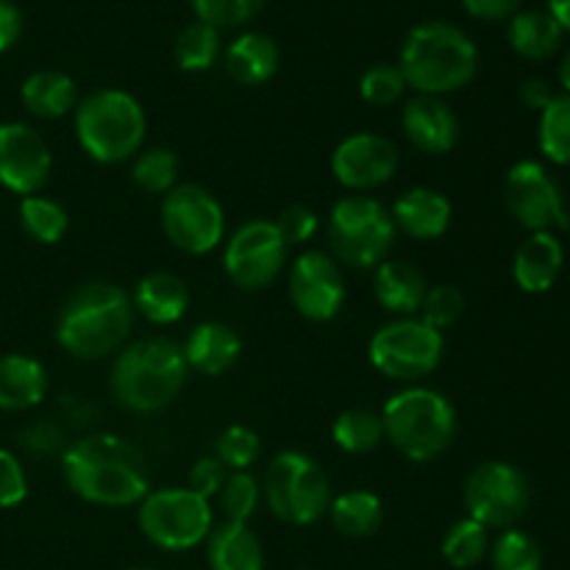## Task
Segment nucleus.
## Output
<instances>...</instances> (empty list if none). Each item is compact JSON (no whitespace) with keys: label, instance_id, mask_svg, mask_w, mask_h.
Wrapping results in <instances>:
<instances>
[{"label":"nucleus","instance_id":"obj_33","mask_svg":"<svg viewBox=\"0 0 570 570\" xmlns=\"http://www.w3.org/2000/svg\"><path fill=\"white\" fill-rule=\"evenodd\" d=\"M131 178L142 193L167 195L178 184V159L170 148H142L134 156Z\"/></svg>","mask_w":570,"mask_h":570},{"label":"nucleus","instance_id":"obj_12","mask_svg":"<svg viewBox=\"0 0 570 570\" xmlns=\"http://www.w3.org/2000/svg\"><path fill=\"white\" fill-rule=\"evenodd\" d=\"M161 228L173 248L189 256L212 254L226 234V215L215 195L200 184H176L161 195Z\"/></svg>","mask_w":570,"mask_h":570},{"label":"nucleus","instance_id":"obj_11","mask_svg":"<svg viewBox=\"0 0 570 570\" xmlns=\"http://www.w3.org/2000/svg\"><path fill=\"white\" fill-rule=\"evenodd\" d=\"M468 518L484 529H510L521 521L532 501L527 473L504 460H490L473 468L462 488Z\"/></svg>","mask_w":570,"mask_h":570},{"label":"nucleus","instance_id":"obj_42","mask_svg":"<svg viewBox=\"0 0 570 570\" xmlns=\"http://www.w3.org/2000/svg\"><path fill=\"white\" fill-rule=\"evenodd\" d=\"M228 468L223 465L220 460H217L215 454L212 456H200V460H195V465L189 468V476H187V488L193 490V493H198L200 499L212 501L220 495L223 484H226L228 479Z\"/></svg>","mask_w":570,"mask_h":570},{"label":"nucleus","instance_id":"obj_49","mask_svg":"<svg viewBox=\"0 0 570 570\" xmlns=\"http://www.w3.org/2000/svg\"><path fill=\"white\" fill-rule=\"evenodd\" d=\"M549 14L560 22L562 31H570V0H549Z\"/></svg>","mask_w":570,"mask_h":570},{"label":"nucleus","instance_id":"obj_37","mask_svg":"<svg viewBox=\"0 0 570 570\" xmlns=\"http://www.w3.org/2000/svg\"><path fill=\"white\" fill-rule=\"evenodd\" d=\"M493 570H543V551L529 538L527 532L518 529H507L499 540H495L493 551Z\"/></svg>","mask_w":570,"mask_h":570},{"label":"nucleus","instance_id":"obj_44","mask_svg":"<svg viewBox=\"0 0 570 570\" xmlns=\"http://www.w3.org/2000/svg\"><path fill=\"white\" fill-rule=\"evenodd\" d=\"M273 223H276L278 234H282V239L287 243V248L289 245L309 243L317 234V226H321L315 212L306 209V206H287V209L278 215V220Z\"/></svg>","mask_w":570,"mask_h":570},{"label":"nucleus","instance_id":"obj_25","mask_svg":"<svg viewBox=\"0 0 570 570\" xmlns=\"http://www.w3.org/2000/svg\"><path fill=\"white\" fill-rule=\"evenodd\" d=\"M212 570H265V549L248 523L223 521L206 538Z\"/></svg>","mask_w":570,"mask_h":570},{"label":"nucleus","instance_id":"obj_39","mask_svg":"<svg viewBox=\"0 0 570 570\" xmlns=\"http://www.w3.org/2000/svg\"><path fill=\"white\" fill-rule=\"evenodd\" d=\"M215 456L232 473L250 471V468H254L262 456L259 434L248 426H228L226 432L217 438Z\"/></svg>","mask_w":570,"mask_h":570},{"label":"nucleus","instance_id":"obj_32","mask_svg":"<svg viewBox=\"0 0 570 570\" xmlns=\"http://www.w3.org/2000/svg\"><path fill=\"white\" fill-rule=\"evenodd\" d=\"M176 61L181 70L187 72H204L220 56V31L209 22H189L187 28H181V33L176 37Z\"/></svg>","mask_w":570,"mask_h":570},{"label":"nucleus","instance_id":"obj_43","mask_svg":"<svg viewBox=\"0 0 570 570\" xmlns=\"http://www.w3.org/2000/svg\"><path fill=\"white\" fill-rule=\"evenodd\" d=\"M28 495V479L20 460L11 451L0 449V510L22 504Z\"/></svg>","mask_w":570,"mask_h":570},{"label":"nucleus","instance_id":"obj_10","mask_svg":"<svg viewBox=\"0 0 570 570\" xmlns=\"http://www.w3.org/2000/svg\"><path fill=\"white\" fill-rule=\"evenodd\" d=\"M137 507L139 529L156 549L189 551L204 543L215 527L212 501L189 488L150 490Z\"/></svg>","mask_w":570,"mask_h":570},{"label":"nucleus","instance_id":"obj_47","mask_svg":"<svg viewBox=\"0 0 570 570\" xmlns=\"http://www.w3.org/2000/svg\"><path fill=\"white\" fill-rule=\"evenodd\" d=\"M22 33V14L11 0H0V53L9 50Z\"/></svg>","mask_w":570,"mask_h":570},{"label":"nucleus","instance_id":"obj_41","mask_svg":"<svg viewBox=\"0 0 570 570\" xmlns=\"http://www.w3.org/2000/svg\"><path fill=\"white\" fill-rule=\"evenodd\" d=\"M200 22L220 28L245 26L262 11L265 0H189Z\"/></svg>","mask_w":570,"mask_h":570},{"label":"nucleus","instance_id":"obj_31","mask_svg":"<svg viewBox=\"0 0 570 570\" xmlns=\"http://www.w3.org/2000/svg\"><path fill=\"white\" fill-rule=\"evenodd\" d=\"M20 226L33 243L53 245L65 237L70 217L59 200L45 198V195H28L20 200Z\"/></svg>","mask_w":570,"mask_h":570},{"label":"nucleus","instance_id":"obj_28","mask_svg":"<svg viewBox=\"0 0 570 570\" xmlns=\"http://www.w3.org/2000/svg\"><path fill=\"white\" fill-rule=\"evenodd\" d=\"M562 28L549 11H518L510 17V28H507V39L510 48L518 56L532 61L551 59L562 45Z\"/></svg>","mask_w":570,"mask_h":570},{"label":"nucleus","instance_id":"obj_7","mask_svg":"<svg viewBox=\"0 0 570 570\" xmlns=\"http://www.w3.org/2000/svg\"><path fill=\"white\" fill-rule=\"evenodd\" d=\"M395 243V223L390 209L371 195H345L328 215V248L332 256L354 271H376Z\"/></svg>","mask_w":570,"mask_h":570},{"label":"nucleus","instance_id":"obj_27","mask_svg":"<svg viewBox=\"0 0 570 570\" xmlns=\"http://www.w3.org/2000/svg\"><path fill=\"white\" fill-rule=\"evenodd\" d=\"M22 106L39 120H61L65 115L76 111L78 87L67 72L37 70L22 81L20 89Z\"/></svg>","mask_w":570,"mask_h":570},{"label":"nucleus","instance_id":"obj_38","mask_svg":"<svg viewBox=\"0 0 570 570\" xmlns=\"http://www.w3.org/2000/svg\"><path fill=\"white\" fill-rule=\"evenodd\" d=\"M406 78L401 72L399 65H373L367 67L365 76L360 81V95L365 104L376 106V109H387V106H395L406 92Z\"/></svg>","mask_w":570,"mask_h":570},{"label":"nucleus","instance_id":"obj_8","mask_svg":"<svg viewBox=\"0 0 570 570\" xmlns=\"http://www.w3.org/2000/svg\"><path fill=\"white\" fill-rule=\"evenodd\" d=\"M267 510L289 527H312L328 515L332 482L328 473L304 451H282L262 479Z\"/></svg>","mask_w":570,"mask_h":570},{"label":"nucleus","instance_id":"obj_24","mask_svg":"<svg viewBox=\"0 0 570 570\" xmlns=\"http://www.w3.org/2000/svg\"><path fill=\"white\" fill-rule=\"evenodd\" d=\"M48 395V373L42 362L26 354L0 356V410L28 412Z\"/></svg>","mask_w":570,"mask_h":570},{"label":"nucleus","instance_id":"obj_3","mask_svg":"<svg viewBox=\"0 0 570 570\" xmlns=\"http://www.w3.org/2000/svg\"><path fill=\"white\" fill-rule=\"evenodd\" d=\"M187 376L189 365L181 345L167 337H145L117 351L109 387L122 410L150 415L167 410L178 399Z\"/></svg>","mask_w":570,"mask_h":570},{"label":"nucleus","instance_id":"obj_30","mask_svg":"<svg viewBox=\"0 0 570 570\" xmlns=\"http://www.w3.org/2000/svg\"><path fill=\"white\" fill-rule=\"evenodd\" d=\"M332 438L340 451L351 456H365L376 451L384 443V421L382 412L365 410V406H354L345 410L343 415L334 421Z\"/></svg>","mask_w":570,"mask_h":570},{"label":"nucleus","instance_id":"obj_15","mask_svg":"<svg viewBox=\"0 0 570 570\" xmlns=\"http://www.w3.org/2000/svg\"><path fill=\"white\" fill-rule=\"evenodd\" d=\"M287 289L295 312L312 323L334 321L345 304V276L326 250L301 254L289 267Z\"/></svg>","mask_w":570,"mask_h":570},{"label":"nucleus","instance_id":"obj_18","mask_svg":"<svg viewBox=\"0 0 570 570\" xmlns=\"http://www.w3.org/2000/svg\"><path fill=\"white\" fill-rule=\"evenodd\" d=\"M401 128L406 139L415 145L421 154L445 156L460 142V117L445 104L443 98L434 95H417L401 111Z\"/></svg>","mask_w":570,"mask_h":570},{"label":"nucleus","instance_id":"obj_14","mask_svg":"<svg viewBox=\"0 0 570 570\" xmlns=\"http://www.w3.org/2000/svg\"><path fill=\"white\" fill-rule=\"evenodd\" d=\"M504 204L527 232L570 228L562 187L540 161H518L510 167L504 181Z\"/></svg>","mask_w":570,"mask_h":570},{"label":"nucleus","instance_id":"obj_50","mask_svg":"<svg viewBox=\"0 0 570 570\" xmlns=\"http://www.w3.org/2000/svg\"><path fill=\"white\" fill-rule=\"evenodd\" d=\"M560 83L566 87V95H570V48L560 61Z\"/></svg>","mask_w":570,"mask_h":570},{"label":"nucleus","instance_id":"obj_51","mask_svg":"<svg viewBox=\"0 0 570 570\" xmlns=\"http://www.w3.org/2000/svg\"><path fill=\"white\" fill-rule=\"evenodd\" d=\"M128 570H156V568H128Z\"/></svg>","mask_w":570,"mask_h":570},{"label":"nucleus","instance_id":"obj_4","mask_svg":"<svg viewBox=\"0 0 570 570\" xmlns=\"http://www.w3.org/2000/svg\"><path fill=\"white\" fill-rule=\"evenodd\" d=\"M406 87L417 95H443L468 87L479 72V50L465 31L449 22H423L404 39L399 59Z\"/></svg>","mask_w":570,"mask_h":570},{"label":"nucleus","instance_id":"obj_40","mask_svg":"<svg viewBox=\"0 0 570 570\" xmlns=\"http://www.w3.org/2000/svg\"><path fill=\"white\" fill-rule=\"evenodd\" d=\"M465 315V295L456 284H438L429 287L426 298L421 304V321L429 323L438 332L456 326L460 317Z\"/></svg>","mask_w":570,"mask_h":570},{"label":"nucleus","instance_id":"obj_19","mask_svg":"<svg viewBox=\"0 0 570 570\" xmlns=\"http://www.w3.org/2000/svg\"><path fill=\"white\" fill-rule=\"evenodd\" d=\"M390 217L395 223V232L406 234L412 239H440L451 226V200L443 193L432 187H412L404 195H399L395 206L390 209Z\"/></svg>","mask_w":570,"mask_h":570},{"label":"nucleus","instance_id":"obj_36","mask_svg":"<svg viewBox=\"0 0 570 570\" xmlns=\"http://www.w3.org/2000/svg\"><path fill=\"white\" fill-rule=\"evenodd\" d=\"M217 499H220V510H223V518H226V521L248 523L262 501L259 479L248 471L228 473L226 484H223V490Z\"/></svg>","mask_w":570,"mask_h":570},{"label":"nucleus","instance_id":"obj_21","mask_svg":"<svg viewBox=\"0 0 570 570\" xmlns=\"http://www.w3.org/2000/svg\"><path fill=\"white\" fill-rule=\"evenodd\" d=\"M181 351L189 371H198L200 376H223L237 365L243 354V340L228 323L206 321L189 332Z\"/></svg>","mask_w":570,"mask_h":570},{"label":"nucleus","instance_id":"obj_1","mask_svg":"<svg viewBox=\"0 0 570 570\" xmlns=\"http://www.w3.org/2000/svg\"><path fill=\"white\" fill-rule=\"evenodd\" d=\"M65 482L78 499L98 507H134L150 493L142 451L117 434H89L61 454Z\"/></svg>","mask_w":570,"mask_h":570},{"label":"nucleus","instance_id":"obj_34","mask_svg":"<svg viewBox=\"0 0 570 570\" xmlns=\"http://www.w3.org/2000/svg\"><path fill=\"white\" fill-rule=\"evenodd\" d=\"M538 142L546 159L560 167H570V95H557L540 111Z\"/></svg>","mask_w":570,"mask_h":570},{"label":"nucleus","instance_id":"obj_16","mask_svg":"<svg viewBox=\"0 0 570 570\" xmlns=\"http://www.w3.org/2000/svg\"><path fill=\"white\" fill-rule=\"evenodd\" d=\"M399 148L393 139L373 131L345 137L332 154V173L351 195H365L384 187L399 170Z\"/></svg>","mask_w":570,"mask_h":570},{"label":"nucleus","instance_id":"obj_17","mask_svg":"<svg viewBox=\"0 0 570 570\" xmlns=\"http://www.w3.org/2000/svg\"><path fill=\"white\" fill-rule=\"evenodd\" d=\"M53 170V156L37 128L26 122L0 126V184L20 198L39 195Z\"/></svg>","mask_w":570,"mask_h":570},{"label":"nucleus","instance_id":"obj_13","mask_svg":"<svg viewBox=\"0 0 570 570\" xmlns=\"http://www.w3.org/2000/svg\"><path fill=\"white\" fill-rule=\"evenodd\" d=\"M287 265V243L273 220H248L228 237L223 250L226 276L245 293H259L278 282Z\"/></svg>","mask_w":570,"mask_h":570},{"label":"nucleus","instance_id":"obj_6","mask_svg":"<svg viewBox=\"0 0 570 570\" xmlns=\"http://www.w3.org/2000/svg\"><path fill=\"white\" fill-rule=\"evenodd\" d=\"M76 137L100 165H120L142 150L148 117L126 89H98L76 106Z\"/></svg>","mask_w":570,"mask_h":570},{"label":"nucleus","instance_id":"obj_45","mask_svg":"<svg viewBox=\"0 0 570 570\" xmlns=\"http://www.w3.org/2000/svg\"><path fill=\"white\" fill-rule=\"evenodd\" d=\"M20 438H22V445L37 451V454H53V451L65 449V432H61L59 426H53L50 421L31 423Z\"/></svg>","mask_w":570,"mask_h":570},{"label":"nucleus","instance_id":"obj_23","mask_svg":"<svg viewBox=\"0 0 570 570\" xmlns=\"http://www.w3.org/2000/svg\"><path fill=\"white\" fill-rule=\"evenodd\" d=\"M131 304L134 312H139L154 326H173L187 315L189 287L176 273L156 271L134 287Z\"/></svg>","mask_w":570,"mask_h":570},{"label":"nucleus","instance_id":"obj_48","mask_svg":"<svg viewBox=\"0 0 570 570\" xmlns=\"http://www.w3.org/2000/svg\"><path fill=\"white\" fill-rule=\"evenodd\" d=\"M554 98H557V95L551 92L549 81H543V78H529V81H523L521 100L529 106V109L543 111L546 106H549Z\"/></svg>","mask_w":570,"mask_h":570},{"label":"nucleus","instance_id":"obj_5","mask_svg":"<svg viewBox=\"0 0 570 570\" xmlns=\"http://www.w3.org/2000/svg\"><path fill=\"white\" fill-rule=\"evenodd\" d=\"M382 421L384 438L417 465L438 460L456 438L454 404L443 393L421 384H410L390 395Z\"/></svg>","mask_w":570,"mask_h":570},{"label":"nucleus","instance_id":"obj_35","mask_svg":"<svg viewBox=\"0 0 570 570\" xmlns=\"http://www.w3.org/2000/svg\"><path fill=\"white\" fill-rule=\"evenodd\" d=\"M490 538L488 529L473 518H462L445 532L443 538V557L451 568H473L488 557Z\"/></svg>","mask_w":570,"mask_h":570},{"label":"nucleus","instance_id":"obj_29","mask_svg":"<svg viewBox=\"0 0 570 570\" xmlns=\"http://www.w3.org/2000/svg\"><path fill=\"white\" fill-rule=\"evenodd\" d=\"M328 518H332V527L337 529L343 538L362 540L379 532L384 518V507L382 499H379L376 493H371V490H348V493L332 499Z\"/></svg>","mask_w":570,"mask_h":570},{"label":"nucleus","instance_id":"obj_9","mask_svg":"<svg viewBox=\"0 0 570 570\" xmlns=\"http://www.w3.org/2000/svg\"><path fill=\"white\" fill-rule=\"evenodd\" d=\"M373 367L393 382L417 384L432 376L445 354L443 332L423 323L421 317H395L384 323L371 340Z\"/></svg>","mask_w":570,"mask_h":570},{"label":"nucleus","instance_id":"obj_2","mask_svg":"<svg viewBox=\"0 0 570 570\" xmlns=\"http://www.w3.org/2000/svg\"><path fill=\"white\" fill-rule=\"evenodd\" d=\"M134 315L137 312L126 289L111 282H87L61 304L56 343L76 360H106L128 343Z\"/></svg>","mask_w":570,"mask_h":570},{"label":"nucleus","instance_id":"obj_20","mask_svg":"<svg viewBox=\"0 0 570 570\" xmlns=\"http://www.w3.org/2000/svg\"><path fill=\"white\" fill-rule=\"evenodd\" d=\"M566 267V248L551 232H532L518 248L512 262V276L515 284L529 295L549 293L562 276Z\"/></svg>","mask_w":570,"mask_h":570},{"label":"nucleus","instance_id":"obj_22","mask_svg":"<svg viewBox=\"0 0 570 570\" xmlns=\"http://www.w3.org/2000/svg\"><path fill=\"white\" fill-rule=\"evenodd\" d=\"M429 293L426 276L406 259H384L373 271V295L395 317H415Z\"/></svg>","mask_w":570,"mask_h":570},{"label":"nucleus","instance_id":"obj_26","mask_svg":"<svg viewBox=\"0 0 570 570\" xmlns=\"http://www.w3.org/2000/svg\"><path fill=\"white\" fill-rule=\"evenodd\" d=\"M278 45L267 33H243L226 50V70L243 87H259L278 72Z\"/></svg>","mask_w":570,"mask_h":570},{"label":"nucleus","instance_id":"obj_46","mask_svg":"<svg viewBox=\"0 0 570 570\" xmlns=\"http://www.w3.org/2000/svg\"><path fill=\"white\" fill-rule=\"evenodd\" d=\"M468 9V14H473L476 20H510L512 14H518L523 0H462Z\"/></svg>","mask_w":570,"mask_h":570}]
</instances>
